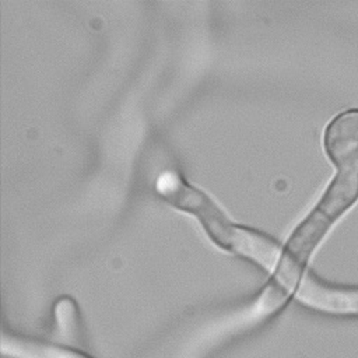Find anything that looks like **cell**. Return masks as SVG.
Returning a JSON list of instances; mask_svg holds the SVG:
<instances>
[{
    "label": "cell",
    "mask_w": 358,
    "mask_h": 358,
    "mask_svg": "<svg viewBox=\"0 0 358 358\" xmlns=\"http://www.w3.org/2000/svg\"><path fill=\"white\" fill-rule=\"evenodd\" d=\"M358 175L337 172L313 210L292 232L282 253L275 281L288 292L301 281L302 270L312 252L331 225L357 201Z\"/></svg>",
    "instance_id": "obj_1"
},
{
    "label": "cell",
    "mask_w": 358,
    "mask_h": 358,
    "mask_svg": "<svg viewBox=\"0 0 358 358\" xmlns=\"http://www.w3.org/2000/svg\"><path fill=\"white\" fill-rule=\"evenodd\" d=\"M157 190L173 206L199 217L211 239L222 245L224 238L232 224L203 192L185 183L175 172L161 175L157 182Z\"/></svg>",
    "instance_id": "obj_2"
},
{
    "label": "cell",
    "mask_w": 358,
    "mask_h": 358,
    "mask_svg": "<svg viewBox=\"0 0 358 358\" xmlns=\"http://www.w3.org/2000/svg\"><path fill=\"white\" fill-rule=\"evenodd\" d=\"M323 144L337 172L358 175V109L334 116L326 126Z\"/></svg>",
    "instance_id": "obj_3"
},
{
    "label": "cell",
    "mask_w": 358,
    "mask_h": 358,
    "mask_svg": "<svg viewBox=\"0 0 358 358\" xmlns=\"http://www.w3.org/2000/svg\"><path fill=\"white\" fill-rule=\"evenodd\" d=\"M221 246L232 249L267 270L278 267L282 257L281 248L275 241L257 231L239 225L229 227Z\"/></svg>",
    "instance_id": "obj_4"
}]
</instances>
